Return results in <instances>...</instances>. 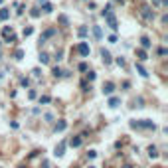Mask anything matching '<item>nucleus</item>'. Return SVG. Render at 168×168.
<instances>
[{
    "mask_svg": "<svg viewBox=\"0 0 168 168\" xmlns=\"http://www.w3.org/2000/svg\"><path fill=\"white\" fill-rule=\"evenodd\" d=\"M156 125L150 119H142V121H131V129H154Z\"/></svg>",
    "mask_w": 168,
    "mask_h": 168,
    "instance_id": "1",
    "label": "nucleus"
},
{
    "mask_svg": "<svg viewBox=\"0 0 168 168\" xmlns=\"http://www.w3.org/2000/svg\"><path fill=\"white\" fill-rule=\"evenodd\" d=\"M103 18L107 20V26H109L111 30H117V28H119V22H117V18H115V14H113V12H107Z\"/></svg>",
    "mask_w": 168,
    "mask_h": 168,
    "instance_id": "2",
    "label": "nucleus"
},
{
    "mask_svg": "<svg viewBox=\"0 0 168 168\" xmlns=\"http://www.w3.org/2000/svg\"><path fill=\"white\" fill-rule=\"evenodd\" d=\"M77 51H79L83 57H87V55L91 53V48H89V44H87V42H81V44L77 46Z\"/></svg>",
    "mask_w": 168,
    "mask_h": 168,
    "instance_id": "3",
    "label": "nucleus"
},
{
    "mask_svg": "<svg viewBox=\"0 0 168 168\" xmlns=\"http://www.w3.org/2000/svg\"><path fill=\"white\" fill-rule=\"evenodd\" d=\"M140 14H142L144 20H152V18H154V10L148 8V6H142V8H140Z\"/></svg>",
    "mask_w": 168,
    "mask_h": 168,
    "instance_id": "4",
    "label": "nucleus"
},
{
    "mask_svg": "<svg viewBox=\"0 0 168 168\" xmlns=\"http://www.w3.org/2000/svg\"><path fill=\"white\" fill-rule=\"evenodd\" d=\"M113 93H115V85L111 83V81L103 83V95H113Z\"/></svg>",
    "mask_w": 168,
    "mask_h": 168,
    "instance_id": "5",
    "label": "nucleus"
},
{
    "mask_svg": "<svg viewBox=\"0 0 168 168\" xmlns=\"http://www.w3.org/2000/svg\"><path fill=\"white\" fill-rule=\"evenodd\" d=\"M65 146H67V142L61 140V142L55 146V152H53V154H55V156H63V154H65Z\"/></svg>",
    "mask_w": 168,
    "mask_h": 168,
    "instance_id": "6",
    "label": "nucleus"
},
{
    "mask_svg": "<svg viewBox=\"0 0 168 168\" xmlns=\"http://www.w3.org/2000/svg\"><path fill=\"white\" fill-rule=\"evenodd\" d=\"M101 59H103V63H105V65H111V61H113L111 53H109L107 50H101Z\"/></svg>",
    "mask_w": 168,
    "mask_h": 168,
    "instance_id": "7",
    "label": "nucleus"
},
{
    "mask_svg": "<svg viewBox=\"0 0 168 168\" xmlns=\"http://www.w3.org/2000/svg\"><path fill=\"white\" fill-rule=\"evenodd\" d=\"M51 36H55V28H50V30H46V32L42 34V38H40V42L44 44V42H46L48 38H51Z\"/></svg>",
    "mask_w": 168,
    "mask_h": 168,
    "instance_id": "8",
    "label": "nucleus"
},
{
    "mask_svg": "<svg viewBox=\"0 0 168 168\" xmlns=\"http://www.w3.org/2000/svg\"><path fill=\"white\" fill-rule=\"evenodd\" d=\"M81 136H71L69 138V146H73V148H77V146H81Z\"/></svg>",
    "mask_w": 168,
    "mask_h": 168,
    "instance_id": "9",
    "label": "nucleus"
},
{
    "mask_svg": "<svg viewBox=\"0 0 168 168\" xmlns=\"http://www.w3.org/2000/svg\"><path fill=\"white\" fill-rule=\"evenodd\" d=\"M107 105H109L111 109H115V107L121 105V99H119V97H109V103H107Z\"/></svg>",
    "mask_w": 168,
    "mask_h": 168,
    "instance_id": "10",
    "label": "nucleus"
},
{
    "mask_svg": "<svg viewBox=\"0 0 168 168\" xmlns=\"http://www.w3.org/2000/svg\"><path fill=\"white\" fill-rule=\"evenodd\" d=\"M140 46H142V50H148V48H150V40H148L146 36H142V38H140Z\"/></svg>",
    "mask_w": 168,
    "mask_h": 168,
    "instance_id": "11",
    "label": "nucleus"
},
{
    "mask_svg": "<svg viewBox=\"0 0 168 168\" xmlns=\"http://www.w3.org/2000/svg\"><path fill=\"white\" fill-rule=\"evenodd\" d=\"M67 129V123L65 121H59L57 125H55V133H61V131H65Z\"/></svg>",
    "mask_w": 168,
    "mask_h": 168,
    "instance_id": "12",
    "label": "nucleus"
},
{
    "mask_svg": "<svg viewBox=\"0 0 168 168\" xmlns=\"http://www.w3.org/2000/svg\"><path fill=\"white\" fill-rule=\"evenodd\" d=\"M38 59H40V63H44V65H46V63H50V55H48V53H44V51L40 53V57H38Z\"/></svg>",
    "mask_w": 168,
    "mask_h": 168,
    "instance_id": "13",
    "label": "nucleus"
},
{
    "mask_svg": "<svg viewBox=\"0 0 168 168\" xmlns=\"http://www.w3.org/2000/svg\"><path fill=\"white\" fill-rule=\"evenodd\" d=\"M136 57H138L140 61H146V59H148V57H146V51H144V50H136Z\"/></svg>",
    "mask_w": 168,
    "mask_h": 168,
    "instance_id": "14",
    "label": "nucleus"
},
{
    "mask_svg": "<svg viewBox=\"0 0 168 168\" xmlns=\"http://www.w3.org/2000/svg\"><path fill=\"white\" fill-rule=\"evenodd\" d=\"M93 36H95L97 40H101V38H103V32H101V26H93Z\"/></svg>",
    "mask_w": 168,
    "mask_h": 168,
    "instance_id": "15",
    "label": "nucleus"
},
{
    "mask_svg": "<svg viewBox=\"0 0 168 168\" xmlns=\"http://www.w3.org/2000/svg\"><path fill=\"white\" fill-rule=\"evenodd\" d=\"M8 18H10V12H8V8H2V10H0V20L4 22V20H8Z\"/></svg>",
    "mask_w": 168,
    "mask_h": 168,
    "instance_id": "16",
    "label": "nucleus"
},
{
    "mask_svg": "<svg viewBox=\"0 0 168 168\" xmlns=\"http://www.w3.org/2000/svg\"><path fill=\"white\" fill-rule=\"evenodd\" d=\"M136 71H138V73H140V75H142V77H148V71H146V69H144V67L140 65V63H136Z\"/></svg>",
    "mask_w": 168,
    "mask_h": 168,
    "instance_id": "17",
    "label": "nucleus"
},
{
    "mask_svg": "<svg viewBox=\"0 0 168 168\" xmlns=\"http://www.w3.org/2000/svg\"><path fill=\"white\" fill-rule=\"evenodd\" d=\"M148 156H150V158H158V150H156V146H148Z\"/></svg>",
    "mask_w": 168,
    "mask_h": 168,
    "instance_id": "18",
    "label": "nucleus"
},
{
    "mask_svg": "<svg viewBox=\"0 0 168 168\" xmlns=\"http://www.w3.org/2000/svg\"><path fill=\"white\" fill-rule=\"evenodd\" d=\"M51 73H53V77H63V71H61L59 67H53V69H51Z\"/></svg>",
    "mask_w": 168,
    "mask_h": 168,
    "instance_id": "19",
    "label": "nucleus"
},
{
    "mask_svg": "<svg viewBox=\"0 0 168 168\" xmlns=\"http://www.w3.org/2000/svg\"><path fill=\"white\" fill-rule=\"evenodd\" d=\"M57 20H59V24H63V26H67V24H69V20H67L65 14H59V16H57Z\"/></svg>",
    "mask_w": 168,
    "mask_h": 168,
    "instance_id": "20",
    "label": "nucleus"
},
{
    "mask_svg": "<svg viewBox=\"0 0 168 168\" xmlns=\"http://www.w3.org/2000/svg\"><path fill=\"white\" fill-rule=\"evenodd\" d=\"M44 12H46V14H50V12H53V6H51L50 2H44Z\"/></svg>",
    "mask_w": 168,
    "mask_h": 168,
    "instance_id": "21",
    "label": "nucleus"
},
{
    "mask_svg": "<svg viewBox=\"0 0 168 168\" xmlns=\"http://www.w3.org/2000/svg\"><path fill=\"white\" fill-rule=\"evenodd\" d=\"M32 34H34V28H32V26L24 28V38H28V36H32Z\"/></svg>",
    "mask_w": 168,
    "mask_h": 168,
    "instance_id": "22",
    "label": "nucleus"
},
{
    "mask_svg": "<svg viewBox=\"0 0 168 168\" xmlns=\"http://www.w3.org/2000/svg\"><path fill=\"white\" fill-rule=\"evenodd\" d=\"M77 34H79V38H85V36H87V28H85V26H81V28L77 30Z\"/></svg>",
    "mask_w": 168,
    "mask_h": 168,
    "instance_id": "23",
    "label": "nucleus"
},
{
    "mask_svg": "<svg viewBox=\"0 0 168 168\" xmlns=\"http://www.w3.org/2000/svg\"><path fill=\"white\" fill-rule=\"evenodd\" d=\"M95 77H97L95 71H87V79H89V81H95Z\"/></svg>",
    "mask_w": 168,
    "mask_h": 168,
    "instance_id": "24",
    "label": "nucleus"
},
{
    "mask_svg": "<svg viewBox=\"0 0 168 168\" xmlns=\"http://www.w3.org/2000/svg\"><path fill=\"white\" fill-rule=\"evenodd\" d=\"M30 16L32 18H40V10H38V8H32V10H30Z\"/></svg>",
    "mask_w": 168,
    "mask_h": 168,
    "instance_id": "25",
    "label": "nucleus"
},
{
    "mask_svg": "<svg viewBox=\"0 0 168 168\" xmlns=\"http://www.w3.org/2000/svg\"><path fill=\"white\" fill-rule=\"evenodd\" d=\"M14 57H16V59H22V57H24V50H16Z\"/></svg>",
    "mask_w": 168,
    "mask_h": 168,
    "instance_id": "26",
    "label": "nucleus"
},
{
    "mask_svg": "<svg viewBox=\"0 0 168 168\" xmlns=\"http://www.w3.org/2000/svg\"><path fill=\"white\" fill-rule=\"evenodd\" d=\"M50 101H51L50 95H44V97H40V103H50Z\"/></svg>",
    "mask_w": 168,
    "mask_h": 168,
    "instance_id": "27",
    "label": "nucleus"
},
{
    "mask_svg": "<svg viewBox=\"0 0 168 168\" xmlns=\"http://www.w3.org/2000/svg\"><path fill=\"white\" fill-rule=\"evenodd\" d=\"M20 83H22V87H28V85H30V79H28V77H22Z\"/></svg>",
    "mask_w": 168,
    "mask_h": 168,
    "instance_id": "28",
    "label": "nucleus"
},
{
    "mask_svg": "<svg viewBox=\"0 0 168 168\" xmlns=\"http://www.w3.org/2000/svg\"><path fill=\"white\" fill-rule=\"evenodd\" d=\"M28 97H30V99H36V97H38V93H36L34 89H30V91H28Z\"/></svg>",
    "mask_w": 168,
    "mask_h": 168,
    "instance_id": "29",
    "label": "nucleus"
},
{
    "mask_svg": "<svg viewBox=\"0 0 168 168\" xmlns=\"http://www.w3.org/2000/svg\"><path fill=\"white\" fill-rule=\"evenodd\" d=\"M115 61H117V65H121V67H125V59H123V57H117V59H115Z\"/></svg>",
    "mask_w": 168,
    "mask_h": 168,
    "instance_id": "30",
    "label": "nucleus"
},
{
    "mask_svg": "<svg viewBox=\"0 0 168 168\" xmlns=\"http://www.w3.org/2000/svg\"><path fill=\"white\" fill-rule=\"evenodd\" d=\"M109 42H111V44H117V36L111 34V36H109Z\"/></svg>",
    "mask_w": 168,
    "mask_h": 168,
    "instance_id": "31",
    "label": "nucleus"
},
{
    "mask_svg": "<svg viewBox=\"0 0 168 168\" xmlns=\"http://www.w3.org/2000/svg\"><path fill=\"white\" fill-rule=\"evenodd\" d=\"M79 71H87V63H85V61L79 63Z\"/></svg>",
    "mask_w": 168,
    "mask_h": 168,
    "instance_id": "32",
    "label": "nucleus"
},
{
    "mask_svg": "<svg viewBox=\"0 0 168 168\" xmlns=\"http://www.w3.org/2000/svg\"><path fill=\"white\" fill-rule=\"evenodd\" d=\"M61 55H63V51H61V50H57V51H55V59H57V61L61 59Z\"/></svg>",
    "mask_w": 168,
    "mask_h": 168,
    "instance_id": "33",
    "label": "nucleus"
},
{
    "mask_svg": "<svg viewBox=\"0 0 168 168\" xmlns=\"http://www.w3.org/2000/svg\"><path fill=\"white\" fill-rule=\"evenodd\" d=\"M16 8H18V16H20V14H24V6H20V4H16Z\"/></svg>",
    "mask_w": 168,
    "mask_h": 168,
    "instance_id": "34",
    "label": "nucleus"
},
{
    "mask_svg": "<svg viewBox=\"0 0 168 168\" xmlns=\"http://www.w3.org/2000/svg\"><path fill=\"white\" fill-rule=\"evenodd\" d=\"M87 156H89V158H95V156H97V152H95V150H89V152H87Z\"/></svg>",
    "mask_w": 168,
    "mask_h": 168,
    "instance_id": "35",
    "label": "nucleus"
},
{
    "mask_svg": "<svg viewBox=\"0 0 168 168\" xmlns=\"http://www.w3.org/2000/svg\"><path fill=\"white\" fill-rule=\"evenodd\" d=\"M158 53H160V55H166L168 50H166V48H160V50H158Z\"/></svg>",
    "mask_w": 168,
    "mask_h": 168,
    "instance_id": "36",
    "label": "nucleus"
},
{
    "mask_svg": "<svg viewBox=\"0 0 168 168\" xmlns=\"http://www.w3.org/2000/svg\"><path fill=\"white\" fill-rule=\"evenodd\" d=\"M32 73H34V77H40V75H42V71H40V69H34Z\"/></svg>",
    "mask_w": 168,
    "mask_h": 168,
    "instance_id": "37",
    "label": "nucleus"
},
{
    "mask_svg": "<svg viewBox=\"0 0 168 168\" xmlns=\"http://www.w3.org/2000/svg\"><path fill=\"white\" fill-rule=\"evenodd\" d=\"M46 121H53V115L51 113H46Z\"/></svg>",
    "mask_w": 168,
    "mask_h": 168,
    "instance_id": "38",
    "label": "nucleus"
},
{
    "mask_svg": "<svg viewBox=\"0 0 168 168\" xmlns=\"http://www.w3.org/2000/svg\"><path fill=\"white\" fill-rule=\"evenodd\" d=\"M160 2H162V0H152V4H154V6H160Z\"/></svg>",
    "mask_w": 168,
    "mask_h": 168,
    "instance_id": "39",
    "label": "nucleus"
},
{
    "mask_svg": "<svg viewBox=\"0 0 168 168\" xmlns=\"http://www.w3.org/2000/svg\"><path fill=\"white\" fill-rule=\"evenodd\" d=\"M38 2H40V4H44V2H46V0H38Z\"/></svg>",
    "mask_w": 168,
    "mask_h": 168,
    "instance_id": "40",
    "label": "nucleus"
},
{
    "mask_svg": "<svg viewBox=\"0 0 168 168\" xmlns=\"http://www.w3.org/2000/svg\"><path fill=\"white\" fill-rule=\"evenodd\" d=\"M2 2H4V0H0V4H2Z\"/></svg>",
    "mask_w": 168,
    "mask_h": 168,
    "instance_id": "41",
    "label": "nucleus"
},
{
    "mask_svg": "<svg viewBox=\"0 0 168 168\" xmlns=\"http://www.w3.org/2000/svg\"><path fill=\"white\" fill-rule=\"evenodd\" d=\"M89 168H95V166H89Z\"/></svg>",
    "mask_w": 168,
    "mask_h": 168,
    "instance_id": "42",
    "label": "nucleus"
}]
</instances>
